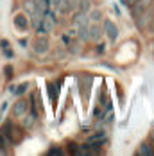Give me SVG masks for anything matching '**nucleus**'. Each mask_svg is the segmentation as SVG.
<instances>
[{"instance_id":"9","label":"nucleus","mask_w":154,"mask_h":156,"mask_svg":"<svg viewBox=\"0 0 154 156\" xmlns=\"http://www.w3.org/2000/svg\"><path fill=\"white\" fill-rule=\"evenodd\" d=\"M136 154L138 156H154V144L152 142H142L136 149Z\"/></svg>"},{"instance_id":"7","label":"nucleus","mask_w":154,"mask_h":156,"mask_svg":"<svg viewBox=\"0 0 154 156\" xmlns=\"http://www.w3.org/2000/svg\"><path fill=\"white\" fill-rule=\"evenodd\" d=\"M104 36V31H102V23H92L90 22V40L92 43H97L100 41V38Z\"/></svg>"},{"instance_id":"19","label":"nucleus","mask_w":154,"mask_h":156,"mask_svg":"<svg viewBox=\"0 0 154 156\" xmlns=\"http://www.w3.org/2000/svg\"><path fill=\"white\" fill-rule=\"evenodd\" d=\"M113 120H115V113H113V111L109 109V111H108V115L104 117V122H108V124H111Z\"/></svg>"},{"instance_id":"10","label":"nucleus","mask_w":154,"mask_h":156,"mask_svg":"<svg viewBox=\"0 0 154 156\" xmlns=\"http://www.w3.org/2000/svg\"><path fill=\"white\" fill-rule=\"evenodd\" d=\"M36 120H38V111H32L31 113H25L23 115V119H22V127L23 129H31L32 126L36 124Z\"/></svg>"},{"instance_id":"20","label":"nucleus","mask_w":154,"mask_h":156,"mask_svg":"<svg viewBox=\"0 0 154 156\" xmlns=\"http://www.w3.org/2000/svg\"><path fill=\"white\" fill-rule=\"evenodd\" d=\"M59 4H61V0H48V5H50V9H58L59 7Z\"/></svg>"},{"instance_id":"18","label":"nucleus","mask_w":154,"mask_h":156,"mask_svg":"<svg viewBox=\"0 0 154 156\" xmlns=\"http://www.w3.org/2000/svg\"><path fill=\"white\" fill-rule=\"evenodd\" d=\"M95 52H97V54H104V52H106V45L97 41V43H95Z\"/></svg>"},{"instance_id":"23","label":"nucleus","mask_w":154,"mask_h":156,"mask_svg":"<svg viewBox=\"0 0 154 156\" xmlns=\"http://www.w3.org/2000/svg\"><path fill=\"white\" fill-rule=\"evenodd\" d=\"M100 115H102V109L97 106V108L93 109V117H100Z\"/></svg>"},{"instance_id":"24","label":"nucleus","mask_w":154,"mask_h":156,"mask_svg":"<svg viewBox=\"0 0 154 156\" xmlns=\"http://www.w3.org/2000/svg\"><path fill=\"white\" fill-rule=\"evenodd\" d=\"M124 2H125V5H129V7H131V5H133L136 0H124Z\"/></svg>"},{"instance_id":"6","label":"nucleus","mask_w":154,"mask_h":156,"mask_svg":"<svg viewBox=\"0 0 154 156\" xmlns=\"http://www.w3.org/2000/svg\"><path fill=\"white\" fill-rule=\"evenodd\" d=\"M152 4H154V0H136V2L131 5V16H133V18H136L142 11L149 9Z\"/></svg>"},{"instance_id":"16","label":"nucleus","mask_w":154,"mask_h":156,"mask_svg":"<svg viewBox=\"0 0 154 156\" xmlns=\"http://www.w3.org/2000/svg\"><path fill=\"white\" fill-rule=\"evenodd\" d=\"M4 74H5V79H7V81H11V79L15 77V70H13V66L7 65V66L4 68Z\"/></svg>"},{"instance_id":"22","label":"nucleus","mask_w":154,"mask_h":156,"mask_svg":"<svg viewBox=\"0 0 154 156\" xmlns=\"http://www.w3.org/2000/svg\"><path fill=\"white\" fill-rule=\"evenodd\" d=\"M147 32L151 36H154V18H152V22H151V25H149V29H147Z\"/></svg>"},{"instance_id":"4","label":"nucleus","mask_w":154,"mask_h":156,"mask_svg":"<svg viewBox=\"0 0 154 156\" xmlns=\"http://www.w3.org/2000/svg\"><path fill=\"white\" fill-rule=\"evenodd\" d=\"M109 140L108 133L106 131H95V133H92L86 140H84V144H88V145H99V147H102V145H106Z\"/></svg>"},{"instance_id":"8","label":"nucleus","mask_w":154,"mask_h":156,"mask_svg":"<svg viewBox=\"0 0 154 156\" xmlns=\"http://www.w3.org/2000/svg\"><path fill=\"white\" fill-rule=\"evenodd\" d=\"M13 23H15V27L20 32L29 31V27H31V22L27 20V16L25 15H16L15 18H13Z\"/></svg>"},{"instance_id":"12","label":"nucleus","mask_w":154,"mask_h":156,"mask_svg":"<svg viewBox=\"0 0 154 156\" xmlns=\"http://www.w3.org/2000/svg\"><path fill=\"white\" fill-rule=\"evenodd\" d=\"M92 9H93L92 0H79V4H77V11H81V13L88 15V13H90Z\"/></svg>"},{"instance_id":"21","label":"nucleus","mask_w":154,"mask_h":156,"mask_svg":"<svg viewBox=\"0 0 154 156\" xmlns=\"http://www.w3.org/2000/svg\"><path fill=\"white\" fill-rule=\"evenodd\" d=\"M0 47H2V50L9 48V41H7V40H2V41H0Z\"/></svg>"},{"instance_id":"17","label":"nucleus","mask_w":154,"mask_h":156,"mask_svg":"<svg viewBox=\"0 0 154 156\" xmlns=\"http://www.w3.org/2000/svg\"><path fill=\"white\" fill-rule=\"evenodd\" d=\"M54 154H65V151L61 147H52V149L47 151V156H54Z\"/></svg>"},{"instance_id":"11","label":"nucleus","mask_w":154,"mask_h":156,"mask_svg":"<svg viewBox=\"0 0 154 156\" xmlns=\"http://www.w3.org/2000/svg\"><path fill=\"white\" fill-rule=\"evenodd\" d=\"M47 88H48V95H50V99L56 102L58 97H59V83H48Z\"/></svg>"},{"instance_id":"2","label":"nucleus","mask_w":154,"mask_h":156,"mask_svg":"<svg viewBox=\"0 0 154 156\" xmlns=\"http://www.w3.org/2000/svg\"><path fill=\"white\" fill-rule=\"evenodd\" d=\"M32 50L36 56H45L47 52L50 50V41L47 38V34H38L34 43H32Z\"/></svg>"},{"instance_id":"1","label":"nucleus","mask_w":154,"mask_h":156,"mask_svg":"<svg viewBox=\"0 0 154 156\" xmlns=\"http://www.w3.org/2000/svg\"><path fill=\"white\" fill-rule=\"evenodd\" d=\"M152 18H154V4L149 7V9L142 11V13L135 18L136 29H138V31H147V29H149V25H151V22H152Z\"/></svg>"},{"instance_id":"15","label":"nucleus","mask_w":154,"mask_h":156,"mask_svg":"<svg viewBox=\"0 0 154 156\" xmlns=\"http://www.w3.org/2000/svg\"><path fill=\"white\" fill-rule=\"evenodd\" d=\"M27 88H29V83H22L18 88H15V92H13V94H15V95H23L25 92H27Z\"/></svg>"},{"instance_id":"13","label":"nucleus","mask_w":154,"mask_h":156,"mask_svg":"<svg viewBox=\"0 0 154 156\" xmlns=\"http://www.w3.org/2000/svg\"><path fill=\"white\" fill-rule=\"evenodd\" d=\"M102 11H99V9H92L90 13H88V20L92 22V23H100L102 22Z\"/></svg>"},{"instance_id":"14","label":"nucleus","mask_w":154,"mask_h":156,"mask_svg":"<svg viewBox=\"0 0 154 156\" xmlns=\"http://www.w3.org/2000/svg\"><path fill=\"white\" fill-rule=\"evenodd\" d=\"M23 9H25L29 15H32V13L36 11V2H34V0H25V2H23Z\"/></svg>"},{"instance_id":"25","label":"nucleus","mask_w":154,"mask_h":156,"mask_svg":"<svg viewBox=\"0 0 154 156\" xmlns=\"http://www.w3.org/2000/svg\"><path fill=\"white\" fill-rule=\"evenodd\" d=\"M151 142L154 144V129H152V133H151Z\"/></svg>"},{"instance_id":"5","label":"nucleus","mask_w":154,"mask_h":156,"mask_svg":"<svg viewBox=\"0 0 154 156\" xmlns=\"http://www.w3.org/2000/svg\"><path fill=\"white\" fill-rule=\"evenodd\" d=\"M27 111H29V102H27L25 99H18L15 104H13V111H11V115H13L15 119H20V117H23Z\"/></svg>"},{"instance_id":"3","label":"nucleus","mask_w":154,"mask_h":156,"mask_svg":"<svg viewBox=\"0 0 154 156\" xmlns=\"http://www.w3.org/2000/svg\"><path fill=\"white\" fill-rule=\"evenodd\" d=\"M102 31L106 34V38L109 40V43H117V40L120 36V31H118L117 23H113L111 20H102Z\"/></svg>"}]
</instances>
